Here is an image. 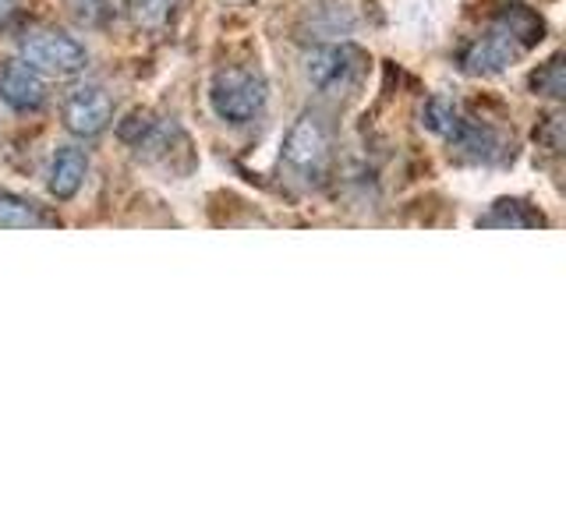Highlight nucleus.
<instances>
[{
	"mask_svg": "<svg viewBox=\"0 0 566 530\" xmlns=\"http://www.w3.org/2000/svg\"><path fill=\"white\" fill-rule=\"evenodd\" d=\"M18 57L50 78H75L88 64L85 46L61 29H32L18 43Z\"/></svg>",
	"mask_w": 566,
	"mask_h": 530,
	"instance_id": "nucleus-6",
	"label": "nucleus"
},
{
	"mask_svg": "<svg viewBox=\"0 0 566 530\" xmlns=\"http://www.w3.org/2000/svg\"><path fill=\"white\" fill-rule=\"evenodd\" d=\"M371 57L358 43H323L305 57V78L323 96H347L368 75Z\"/></svg>",
	"mask_w": 566,
	"mask_h": 530,
	"instance_id": "nucleus-5",
	"label": "nucleus"
},
{
	"mask_svg": "<svg viewBox=\"0 0 566 530\" xmlns=\"http://www.w3.org/2000/svg\"><path fill=\"white\" fill-rule=\"evenodd\" d=\"M57 220L46 216L43 205H35L25 194H14L0 188V230H32V226H53Z\"/></svg>",
	"mask_w": 566,
	"mask_h": 530,
	"instance_id": "nucleus-11",
	"label": "nucleus"
},
{
	"mask_svg": "<svg viewBox=\"0 0 566 530\" xmlns=\"http://www.w3.org/2000/svg\"><path fill=\"white\" fill-rule=\"evenodd\" d=\"M545 212L531 205L527 199H500L492 202L485 216H478V226H500V230H535L545 226Z\"/></svg>",
	"mask_w": 566,
	"mask_h": 530,
	"instance_id": "nucleus-10",
	"label": "nucleus"
},
{
	"mask_svg": "<svg viewBox=\"0 0 566 530\" xmlns=\"http://www.w3.org/2000/svg\"><path fill=\"white\" fill-rule=\"evenodd\" d=\"M545 40V22L535 8L510 0L500 11L492 14V22L485 32H478L474 40L464 43L460 50V67L468 75H500L513 61H521L527 50H535Z\"/></svg>",
	"mask_w": 566,
	"mask_h": 530,
	"instance_id": "nucleus-1",
	"label": "nucleus"
},
{
	"mask_svg": "<svg viewBox=\"0 0 566 530\" xmlns=\"http://www.w3.org/2000/svg\"><path fill=\"white\" fill-rule=\"evenodd\" d=\"M61 117H64V128L75 138H96L111 128L114 103L99 85H78L64 96Z\"/></svg>",
	"mask_w": 566,
	"mask_h": 530,
	"instance_id": "nucleus-7",
	"label": "nucleus"
},
{
	"mask_svg": "<svg viewBox=\"0 0 566 530\" xmlns=\"http://www.w3.org/2000/svg\"><path fill=\"white\" fill-rule=\"evenodd\" d=\"M0 99H4L18 114L43 110L46 99H50L46 78L35 67H29L22 57H14L8 64H0Z\"/></svg>",
	"mask_w": 566,
	"mask_h": 530,
	"instance_id": "nucleus-8",
	"label": "nucleus"
},
{
	"mask_svg": "<svg viewBox=\"0 0 566 530\" xmlns=\"http://www.w3.org/2000/svg\"><path fill=\"white\" fill-rule=\"evenodd\" d=\"M421 117H424V128L436 131L450 146V152L468 159V163L495 167V163H506L513 156V141H506L503 131H495L492 124L474 117L468 106H460L457 99L432 96Z\"/></svg>",
	"mask_w": 566,
	"mask_h": 530,
	"instance_id": "nucleus-2",
	"label": "nucleus"
},
{
	"mask_svg": "<svg viewBox=\"0 0 566 530\" xmlns=\"http://www.w3.org/2000/svg\"><path fill=\"white\" fill-rule=\"evenodd\" d=\"M280 163L294 181L318 188L333 167V124L323 110H305L283 135Z\"/></svg>",
	"mask_w": 566,
	"mask_h": 530,
	"instance_id": "nucleus-3",
	"label": "nucleus"
},
{
	"mask_svg": "<svg viewBox=\"0 0 566 530\" xmlns=\"http://www.w3.org/2000/svg\"><path fill=\"white\" fill-rule=\"evenodd\" d=\"M265 99H270V85L259 67L230 64L209 82V106L227 124H252L265 110Z\"/></svg>",
	"mask_w": 566,
	"mask_h": 530,
	"instance_id": "nucleus-4",
	"label": "nucleus"
},
{
	"mask_svg": "<svg viewBox=\"0 0 566 530\" xmlns=\"http://www.w3.org/2000/svg\"><path fill=\"white\" fill-rule=\"evenodd\" d=\"M18 8H22V0H0V29L11 25V18L18 14Z\"/></svg>",
	"mask_w": 566,
	"mask_h": 530,
	"instance_id": "nucleus-14",
	"label": "nucleus"
},
{
	"mask_svg": "<svg viewBox=\"0 0 566 530\" xmlns=\"http://www.w3.org/2000/svg\"><path fill=\"white\" fill-rule=\"evenodd\" d=\"M85 173H88V156L78 146H61L50 163V194L57 202H71L82 191Z\"/></svg>",
	"mask_w": 566,
	"mask_h": 530,
	"instance_id": "nucleus-9",
	"label": "nucleus"
},
{
	"mask_svg": "<svg viewBox=\"0 0 566 530\" xmlns=\"http://www.w3.org/2000/svg\"><path fill=\"white\" fill-rule=\"evenodd\" d=\"M177 4H181V0H128V14L138 29L159 32L164 25H170Z\"/></svg>",
	"mask_w": 566,
	"mask_h": 530,
	"instance_id": "nucleus-12",
	"label": "nucleus"
},
{
	"mask_svg": "<svg viewBox=\"0 0 566 530\" xmlns=\"http://www.w3.org/2000/svg\"><path fill=\"white\" fill-rule=\"evenodd\" d=\"M531 88H535L538 96H548V99H563L566 93V78H563V57H548L545 64H538V71L531 75Z\"/></svg>",
	"mask_w": 566,
	"mask_h": 530,
	"instance_id": "nucleus-13",
	"label": "nucleus"
}]
</instances>
